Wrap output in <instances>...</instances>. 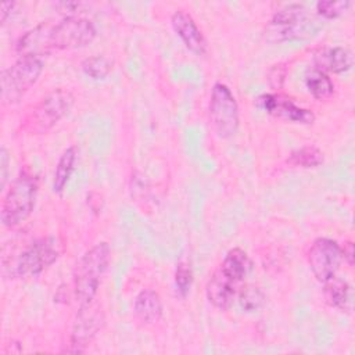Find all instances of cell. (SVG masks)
Here are the masks:
<instances>
[{
  "label": "cell",
  "mask_w": 355,
  "mask_h": 355,
  "mask_svg": "<svg viewBox=\"0 0 355 355\" xmlns=\"http://www.w3.org/2000/svg\"><path fill=\"white\" fill-rule=\"evenodd\" d=\"M96 26L83 17L67 15L57 22H42L25 32L17 42L19 57H40L53 51L73 50L90 44L96 37Z\"/></svg>",
  "instance_id": "cell-1"
},
{
  "label": "cell",
  "mask_w": 355,
  "mask_h": 355,
  "mask_svg": "<svg viewBox=\"0 0 355 355\" xmlns=\"http://www.w3.org/2000/svg\"><path fill=\"white\" fill-rule=\"evenodd\" d=\"M322 24L302 4H287L277 10L265 29V37L270 43L306 40L316 36Z\"/></svg>",
  "instance_id": "cell-2"
},
{
  "label": "cell",
  "mask_w": 355,
  "mask_h": 355,
  "mask_svg": "<svg viewBox=\"0 0 355 355\" xmlns=\"http://www.w3.org/2000/svg\"><path fill=\"white\" fill-rule=\"evenodd\" d=\"M110 257V245L105 241H101L89 248L76 263L73 273V291L79 306L94 300L101 279L108 269Z\"/></svg>",
  "instance_id": "cell-3"
},
{
  "label": "cell",
  "mask_w": 355,
  "mask_h": 355,
  "mask_svg": "<svg viewBox=\"0 0 355 355\" xmlns=\"http://www.w3.org/2000/svg\"><path fill=\"white\" fill-rule=\"evenodd\" d=\"M73 96L65 89H55L44 96L21 119L19 129L28 135H42L55 126L72 108Z\"/></svg>",
  "instance_id": "cell-4"
},
{
  "label": "cell",
  "mask_w": 355,
  "mask_h": 355,
  "mask_svg": "<svg viewBox=\"0 0 355 355\" xmlns=\"http://www.w3.org/2000/svg\"><path fill=\"white\" fill-rule=\"evenodd\" d=\"M37 179L28 171H22L3 197L0 219L6 227L21 225L32 214L37 196Z\"/></svg>",
  "instance_id": "cell-5"
},
{
  "label": "cell",
  "mask_w": 355,
  "mask_h": 355,
  "mask_svg": "<svg viewBox=\"0 0 355 355\" xmlns=\"http://www.w3.org/2000/svg\"><path fill=\"white\" fill-rule=\"evenodd\" d=\"M43 72L40 57L22 55L1 72L0 97L4 105L18 103L22 96L37 82Z\"/></svg>",
  "instance_id": "cell-6"
},
{
  "label": "cell",
  "mask_w": 355,
  "mask_h": 355,
  "mask_svg": "<svg viewBox=\"0 0 355 355\" xmlns=\"http://www.w3.org/2000/svg\"><path fill=\"white\" fill-rule=\"evenodd\" d=\"M209 122L212 130L220 139L236 135L240 123L239 105L230 87L222 82L212 86L209 98Z\"/></svg>",
  "instance_id": "cell-7"
},
{
  "label": "cell",
  "mask_w": 355,
  "mask_h": 355,
  "mask_svg": "<svg viewBox=\"0 0 355 355\" xmlns=\"http://www.w3.org/2000/svg\"><path fill=\"white\" fill-rule=\"evenodd\" d=\"M58 248L54 239L46 237L29 244L8 266L12 277H36L53 265L58 258Z\"/></svg>",
  "instance_id": "cell-8"
},
{
  "label": "cell",
  "mask_w": 355,
  "mask_h": 355,
  "mask_svg": "<svg viewBox=\"0 0 355 355\" xmlns=\"http://www.w3.org/2000/svg\"><path fill=\"white\" fill-rule=\"evenodd\" d=\"M306 259L309 269L316 280L324 283L334 277L340 268L343 261L341 247L331 239L319 237L312 241L306 254Z\"/></svg>",
  "instance_id": "cell-9"
},
{
  "label": "cell",
  "mask_w": 355,
  "mask_h": 355,
  "mask_svg": "<svg viewBox=\"0 0 355 355\" xmlns=\"http://www.w3.org/2000/svg\"><path fill=\"white\" fill-rule=\"evenodd\" d=\"M104 322V312L100 304L94 302V300L89 304L80 305L71 333L72 348L67 349V352H83V347L96 337V334L103 329Z\"/></svg>",
  "instance_id": "cell-10"
},
{
  "label": "cell",
  "mask_w": 355,
  "mask_h": 355,
  "mask_svg": "<svg viewBox=\"0 0 355 355\" xmlns=\"http://www.w3.org/2000/svg\"><path fill=\"white\" fill-rule=\"evenodd\" d=\"M257 104L268 114L280 119L304 123V125H309L315 121V115L311 110L298 107L290 97L284 94H276V93L262 94L257 98Z\"/></svg>",
  "instance_id": "cell-11"
},
{
  "label": "cell",
  "mask_w": 355,
  "mask_h": 355,
  "mask_svg": "<svg viewBox=\"0 0 355 355\" xmlns=\"http://www.w3.org/2000/svg\"><path fill=\"white\" fill-rule=\"evenodd\" d=\"M171 24L175 33L191 53L197 55H204L207 53V39L189 12L183 10L175 11L171 17Z\"/></svg>",
  "instance_id": "cell-12"
},
{
  "label": "cell",
  "mask_w": 355,
  "mask_h": 355,
  "mask_svg": "<svg viewBox=\"0 0 355 355\" xmlns=\"http://www.w3.org/2000/svg\"><path fill=\"white\" fill-rule=\"evenodd\" d=\"M239 283L216 269L205 286V295L216 309H227L239 293Z\"/></svg>",
  "instance_id": "cell-13"
},
{
  "label": "cell",
  "mask_w": 355,
  "mask_h": 355,
  "mask_svg": "<svg viewBox=\"0 0 355 355\" xmlns=\"http://www.w3.org/2000/svg\"><path fill=\"white\" fill-rule=\"evenodd\" d=\"M315 68L323 72H334L343 73L352 68L354 65V55L349 49L347 47H329L318 51L313 58Z\"/></svg>",
  "instance_id": "cell-14"
},
{
  "label": "cell",
  "mask_w": 355,
  "mask_h": 355,
  "mask_svg": "<svg viewBox=\"0 0 355 355\" xmlns=\"http://www.w3.org/2000/svg\"><path fill=\"white\" fill-rule=\"evenodd\" d=\"M133 309L139 320L147 324H153L162 318L164 306L161 297L155 290L144 288L136 295Z\"/></svg>",
  "instance_id": "cell-15"
},
{
  "label": "cell",
  "mask_w": 355,
  "mask_h": 355,
  "mask_svg": "<svg viewBox=\"0 0 355 355\" xmlns=\"http://www.w3.org/2000/svg\"><path fill=\"white\" fill-rule=\"evenodd\" d=\"M251 268H252V262H251L250 257L247 255V252L243 251L241 248L230 250L225 255V258L219 266V269L226 276H229L239 284L244 282V279L251 272Z\"/></svg>",
  "instance_id": "cell-16"
},
{
  "label": "cell",
  "mask_w": 355,
  "mask_h": 355,
  "mask_svg": "<svg viewBox=\"0 0 355 355\" xmlns=\"http://www.w3.org/2000/svg\"><path fill=\"white\" fill-rule=\"evenodd\" d=\"M78 158V148L75 146H69L64 150V153L60 155L58 162L54 169V178H53V191L57 194H61L69 182V178L73 172L75 162Z\"/></svg>",
  "instance_id": "cell-17"
},
{
  "label": "cell",
  "mask_w": 355,
  "mask_h": 355,
  "mask_svg": "<svg viewBox=\"0 0 355 355\" xmlns=\"http://www.w3.org/2000/svg\"><path fill=\"white\" fill-rule=\"evenodd\" d=\"M323 284V294L326 302L333 308L345 311L349 305V286L344 280L337 279L336 276L324 282Z\"/></svg>",
  "instance_id": "cell-18"
},
{
  "label": "cell",
  "mask_w": 355,
  "mask_h": 355,
  "mask_svg": "<svg viewBox=\"0 0 355 355\" xmlns=\"http://www.w3.org/2000/svg\"><path fill=\"white\" fill-rule=\"evenodd\" d=\"M305 86L308 92L319 100L327 98L334 92V83L329 78V75L318 68H311L305 75Z\"/></svg>",
  "instance_id": "cell-19"
},
{
  "label": "cell",
  "mask_w": 355,
  "mask_h": 355,
  "mask_svg": "<svg viewBox=\"0 0 355 355\" xmlns=\"http://www.w3.org/2000/svg\"><path fill=\"white\" fill-rule=\"evenodd\" d=\"M287 162L293 166L315 168L323 162V154L319 148L313 146H305L293 151L287 158Z\"/></svg>",
  "instance_id": "cell-20"
},
{
  "label": "cell",
  "mask_w": 355,
  "mask_h": 355,
  "mask_svg": "<svg viewBox=\"0 0 355 355\" xmlns=\"http://www.w3.org/2000/svg\"><path fill=\"white\" fill-rule=\"evenodd\" d=\"M80 68L86 76L94 80H100L108 76L112 69V62L104 55H92L82 61Z\"/></svg>",
  "instance_id": "cell-21"
},
{
  "label": "cell",
  "mask_w": 355,
  "mask_h": 355,
  "mask_svg": "<svg viewBox=\"0 0 355 355\" xmlns=\"http://www.w3.org/2000/svg\"><path fill=\"white\" fill-rule=\"evenodd\" d=\"M237 301L244 312L252 313L259 311L265 304V295L257 286H244L237 293Z\"/></svg>",
  "instance_id": "cell-22"
},
{
  "label": "cell",
  "mask_w": 355,
  "mask_h": 355,
  "mask_svg": "<svg viewBox=\"0 0 355 355\" xmlns=\"http://www.w3.org/2000/svg\"><path fill=\"white\" fill-rule=\"evenodd\" d=\"M191 283H193L191 266L189 262L180 261L175 269V288L178 295L184 298L190 291Z\"/></svg>",
  "instance_id": "cell-23"
},
{
  "label": "cell",
  "mask_w": 355,
  "mask_h": 355,
  "mask_svg": "<svg viewBox=\"0 0 355 355\" xmlns=\"http://www.w3.org/2000/svg\"><path fill=\"white\" fill-rule=\"evenodd\" d=\"M349 7H351V1L348 0H338V1L320 0L316 3V12L322 18L333 19L343 15Z\"/></svg>",
  "instance_id": "cell-24"
},
{
  "label": "cell",
  "mask_w": 355,
  "mask_h": 355,
  "mask_svg": "<svg viewBox=\"0 0 355 355\" xmlns=\"http://www.w3.org/2000/svg\"><path fill=\"white\" fill-rule=\"evenodd\" d=\"M287 75V68L283 62H279L276 65H272V68L268 72V82L272 89H280L284 83Z\"/></svg>",
  "instance_id": "cell-25"
},
{
  "label": "cell",
  "mask_w": 355,
  "mask_h": 355,
  "mask_svg": "<svg viewBox=\"0 0 355 355\" xmlns=\"http://www.w3.org/2000/svg\"><path fill=\"white\" fill-rule=\"evenodd\" d=\"M8 162H10L8 151L6 147H1V150H0V187H1V190H4L6 183H7Z\"/></svg>",
  "instance_id": "cell-26"
},
{
  "label": "cell",
  "mask_w": 355,
  "mask_h": 355,
  "mask_svg": "<svg viewBox=\"0 0 355 355\" xmlns=\"http://www.w3.org/2000/svg\"><path fill=\"white\" fill-rule=\"evenodd\" d=\"M355 251H354V243L352 241H345L344 245L341 247V255L343 259L348 263V266L354 265V258H355Z\"/></svg>",
  "instance_id": "cell-27"
},
{
  "label": "cell",
  "mask_w": 355,
  "mask_h": 355,
  "mask_svg": "<svg viewBox=\"0 0 355 355\" xmlns=\"http://www.w3.org/2000/svg\"><path fill=\"white\" fill-rule=\"evenodd\" d=\"M15 3L14 1H8V3H3L0 6V21L1 24H4L7 21V18L10 17V14L12 12V10L15 8Z\"/></svg>",
  "instance_id": "cell-28"
}]
</instances>
